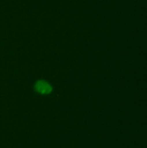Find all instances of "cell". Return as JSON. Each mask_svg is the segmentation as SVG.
I'll list each match as a JSON object with an SVG mask.
<instances>
[{
    "mask_svg": "<svg viewBox=\"0 0 147 148\" xmlns=\"http://www.w3.org/2000/svg\"><path fill=\"white\" fill-rule=\"evenodd\" d=\"M35 88H36V90L38 93L42 94V95L49 94L52 91L51 86L47 82H44V81H39V82H37L36 83V85H35Z\"/></svg>",
    "mask_w": 147,
    "mask_h": 148,
    "instance_id": "6da1fadb",
    "label": "cell"
}]
</instances>
